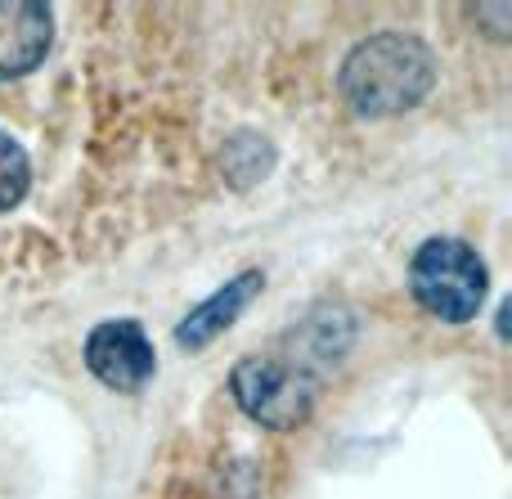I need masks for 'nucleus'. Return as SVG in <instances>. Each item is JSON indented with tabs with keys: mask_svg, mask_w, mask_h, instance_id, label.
<instances>
[{
	"mask_svg": "<svg viewBox=\"0 0 512 499\" xmlns=\"http://www.w3.org/2000/svg\"><path fill=\"white\" fill-rule=\"evenodd\" d=\"M436 86V54L409 32H373L342 59L337 90L360 117H400Z\"/></svg>",
	"mask_w": 512,
	"mask_h": 499,
	"instance_id": "f257e3e1",
	"label": "nucleus"
},
{
	"mask_svg": "<svg viewBox=\"0 0 512 499\" xmlns=\"http://www.w3.org/2000/svg\"><path fill=\"white\" fill-rule=\"evenodd\" d=\"M409 293L432 320L468 324L481 315L490 293V266L472 243L463 239H427L409 257Z\"/></svg>",
	"mask_w": 512,
	"mask_h": 499,
	"instance_id": "f03ea898",
	"label": "nucleus"
},
{
	"mask_svg": "<svg viewBox=\"0 0 512 499\" xmlns=\"http://www.w3.org/2000/svg\"><path fill=\"white\" fill-rule=\"evenodd\" d=\"M230 396L252 423L270 432H292L315 414L319 378L279 351H261V356H243L230 369Z\"/></svg>",
	"mask_w": 512,
	"mask_h": 499,
	"instance_id": "7ed1b4c3",
	"label": "nucleus"
},
{
	"mask_svg": "<svg viewBox=\"0 0 512 499\" xmlns=\"http://www.w3.org/2000/svg\"><path fill=\"white\" fill-rule=\"evenodd\" d=\"M86 369L108 392H140L158 374V351L135 320H104L86 338Z\"/></svg>",
	"mask_w": 512,
	"mask_h": 499,
	"instance_id": "20e7f679",
	"label": "nucleus"
},
{
	"mask_svg": "<svg viewBox=\"0 0 512 499\" xmlns=\"http://www.w3.org/2000/svg\"><path fill=\"white\" fill-rule=\"evenodd\" d=\"M355 315L346 311V306H310L306 315H301L297 324H292L288 333L279 338V356H288L292 365H301L306 374H315L319 383H324V374L333 365H342L346 351L355 347Z\"/></svg>",
	"mask_w": 512,
	"mask_h": 499,
	"instance_id": "39448f33",
	"label": "nucleus"
},
{
	"mask_svg": "<svg viewBox=\"0 0 512 499\" xmlns=\"http://www.w3.org/2000/svg\"><path fill=\"white\" fill-rule=\"evenodd\" d=\"M54 45V9L32 0H0V81H18L45 63Z\"/></svg>",
	"mask_w": 512,
	"mask_h": 499,
	"instance_id": "423d86ee",
	"label": "nucleus"
},
{
	"mask_svg": "<svg viewBox=\"0 0 512 499\" xmlns=\"http://www.w3.org/2000/svg\"><path fill=\"white\" fill-rule=\"evenodd\" d=\"M265 275L261 270H239L234 279H225L216 293H207L198 306H189V315L176 324V342L185 351H207L221 333H230L239 324V315L261 297Z\"/></svg>",
	"mask_w": 512,
	"mask_h": 499,
	"instance_id": "0eeeda50",
	"label": "nucleus"
},
{
	"mask_svg": "<svg viewBox=\"0 0 512 499\" xmlns=\"http://www.w3.org/2000/svg\"><path fill=\"white\" fill-rule=\"evenodd\" d=\"M221 167H225V180H230L234 189H252L270 176L274 144L265 140L261 131H234L230 140L221 144Z\"/></svg>",
	"mask_w": 512,
	"mask_h": 499,
	"instance_id": "6e6552de",
	"label": "nucleus"
},
{
	"mask_svg": "<svg viewBox=\"0 0 512 499\" xmlns=\"http://www.w3.org/2000/svg\"><path fill=\"white\" fill-rule=\"evenodd\" d=\"M32 189V158L9 131H0V216L14 212Z\"/></svg>",
	"mask_w": 512,
	"mask_h": 499,
	"instance_id": "1a4fd4ad",
	"label": "nucleus"
},
{
	"mask_svg": "<svg viewBox=\"0 0 512 499\" xmlns=\"http://www.w3.org/2000/svg\"><path fill=\"white\" fill-rule=\"evenodd\" d=\"M472 18H481V32L495 36V41H508V23H512V5H477Z\"/></svg>",
	"mask_w": 512,
	"mask_h": 499,
	"instance_id": "9d476101",
	"label": "nucleus"
}]
</instances>
